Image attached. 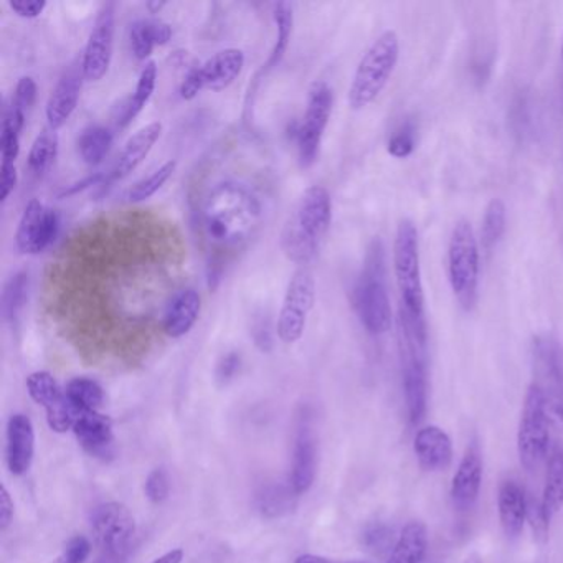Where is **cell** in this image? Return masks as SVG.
Segmentation results:
<instances>
[{
	"label": "cell",
	"mask_w": 563,
	"mask_h": 563,
	"mask_svg": "<svg viewBox=\"0 0 563 563\" xmlns=\"http://www.w3.org/2000/svg\"><path fill=\"white\" fill-rule=\"evenodd\" d=\"M262 219V203L249 187L223 183L210 190L200 212V230L209 250L210 288L220 282L227 260L255 239Z\"/></svg>",
	"instance_id": "obj_1"
},
{
	"label": "cell",
	"mask_w": 563,
	"mask_h": 563,
	"mask_svg": "<svg viewBox=\"0 0 563 563\" xmlns=\"http://www.w3.org/2000/svg\"><path fill=\"white\" fill-rule=\"evenodd\" d=\"M332 222L331 194L322 186L305 190L286 222L282 249L296 265H309L321 252Z\"/></svg>",
	"instance_id": "obj_2"
},
{
	"label": "cell",
	"mask_w": 563,
	"mask_h": 563,
	"mask_svg": "<svg viewBox=\"0 0 563 563\" xmlns=\"http://www.w3.org/2000/svg\"><path fill=\"white\" fill-rule=\"evenodd\" d=\"M352 299L358 321L368 334L380 335L390 331L391 306L385 283V250L380 240H374L368 246L364 269L358 276Z\"/></svg>",
	"instance_id": "obj_3"
},
{
	"label": "cell",
	"mask_w": 563,
	"mask_h": 563,
	"mask_svg": "<svg viewBox=\"0 0 563 563\" xmlns=\"http://www.w3.org/2000/svg\"><path fill=\"white\" fill-rule=\"evenodd\" d=\"M400 58V38L397 32L385 31L375 38L364 57L355 68L351 88H349V107L354 111L364 110L374 103L387 87Z\"/></svg>",
	"instance_id": "obj_4"
},
{
	"label": "cell",
	"mask_w": 563,
	"mask_h": 563,
	"mask_svg": "<svg viewBox=\"0 0 563 563\" xmlns=\"http://www.w3.org/2000/svg\"><path fill=\"white\" fill-rule=\"evenodd\" d=\"M394 273L398 291H400L401 311L413 321L427 324L420 242H418L417 225L410 219L400 220L395 232Z\"/></svg>",
	"instance_id": "obj_5"
},
{
	"label": "cell",
	"mask_w": 563,
	"mask_h": 563,
	"mask_svg": "<svg viewBox=\"0 0 563 563\" xmlns=\"http://www.w3.org/2000/svg\"><path fill=\"white\" fill-rule=\"evenodd\" d=\"M481 250L473 223L460 219L451 230L448 243V278L451 291L464 311H471L479 289Z\"/></svg>",
	"instance_id": "obj_6"
},
{
	"label": "cell",
	"mask_w": 563,
	"mask_h": 563,
	"mask_svg": "<svg viewBox=\"0 0 563 563\" xmlns=\"http://www.w3.org/2000/svg\"><path fill=\"white\" fill-rule=\"evenodd\" d=\"M549 446L550 418L545 394L532 384L527 390L519 431H517L520 463L527 471L539 470L540 464L549 456Z\"/></svg>",
	"instance_id": "obj_7"
},
{
	"label": "cell",
	"mask_w": 563,
	"mask_h": 563,
	"mask_svg": "<svg viewBox=\"0 0 563 563\" xmlns=\"http://www.w3.org/2000/svg\"><path fill=\"white\" fill-rule=\"evenodd\" d=\"M334 95L325 81H314L309 88L308 104L301 123L295 124L291 131L298 144L299 163L302 167L312 166L318 159L322 136L331 120Z\"/></svg>",
	"instance_id": "obj_8"
},
{
	"label": "cell",
	"mask_w": 563,
	"mask_h": 563,
	"mask_svg": "<svg viewBox=\"0 0 563 563\" xmlns=\"http://www.w3.org/2000/svg\"><path fill=\"white\" fill-rule=\"evenodd\" d=\"M314 301V276L308 268L296 269L286 288L278 318V338L285 344H295L302 338Z\"/></svg>",
	"instance_id": "obj_9"
},
{
	"label": "cell",
	"mask_w": 563,
	"mask_h": 563,
	"mask_svg": "<svg viewBox=\"0 0 563 563\" xmlns=\"http://www.w3.org/2000/svg\"><path fill=\"white\" fill-rule=\"evenodd\" d=\"M90 520L100 552L131 555L136 537V520L124 504H100L95 507Z\"/></svg>",
	"instance_id": "obj_10"
},
{
	"label": "cell",
	"mask_w": 563,
	"mask_h": 563,
	"mask_svg": "<svg viewBox=\"0 0 563 563\" xmlns=\"http://www.w3.org/2000/svg\"><path fill=\"white\" fill-rule=\"evenodd\" d=\"M60 213L32 199L19 220L15 245L22 255H41L51 249L60 232Z\"/></svg>",
	"instance_id": "obj_11"
},
{
	"label": "cell",
	"mask_w": 563,
	"mask_h": 563,
	"mask_svg": "<svg viewBox=\"0 0 563 563\" xmlns=\"http://www.w3.org/2000/svg\"><path fill=\"white\" fill-rule=\"evenodd\" d=\"M117 12L113 4H104L95 21L85 48L81 71L88 81H100L108 74L113 60Z\"/></svg>",
	"instance_id": "obj_12"
},
{
	"label": "cell",
	"mask_w": 563,
	"mask_h": 563,
	"mask_svg": "<svg viewBox=\"0 0 563 563\" xmlns=\"http://www.w3.org/2000/svg\"><path fill=\"white\" fill-rule=\"evenodd\" d=\"M27 390L32 400L45 408L51 430L65 433L74 428V408L68 404L67 394L62 390L54 375L44 371L34 372L29 375Z\"/></svg>",
	"instance_id": "obj_13"
},
{
	"label": "cell",
	"mask_w": 563,
	"mask_h": 563,
	"mask_svg": "<svg viewBox=\"0 0 563 563\" xmlns=\"http://www.w3.org/2000/svg\"><path fill=\"white\" fill-rule=\"evenodd\" d=\"M533 372L536 382L547 400L563 394V352L552 335H537L532 342Z\"/></svg>",
	"instance_id": "obj_14"
},
{
	"label": "cell",
	"mask_w": 563,
	"mask_h": 563,
	"mask_svg": "<svg viewBox=\"0 0 563 563\" xmlns=\"http://www.w3.org/2000/svg\"><path fill=\"white\" fill-rule=\"evenodd\" d=\"M80 446L91 456L108 461L114 456L113 421L100 411H87L75 417L74 428Z\"/></svg>",
	"instance_id": "obj_15"
},
{
	"label": "cell",
	"mask_w": 563,
	"mask_h": 563,
	"mask_svg": "<svg viewBox=\"0 0 563 563\" xmlns=\"http://www.w3.org/2000/svg\"><path fill=\"white\" fill-rule=\"evenodd\" d=\"M35 456V430L31 418L15 413L8 421V466L14 476L31 471Z\"/></svg>",
	"instance_id": "obj_16"
},
{
	"label": "cell",
	"mask_w": 563,
	"mask_h": 563,
	"mask_svg": "<svg viewBox=\"0 0 563 563\" xmlns=\"http://www.w3.org/2000/svg\"><path fill=\"white\" fill-rule=\"evenodd\" d=\"M318 470V448L312 437L311 427L302 418L298 431H296L295 450H292L291 474L289 483L298 496L308 493L316 479Z\"/></svg>",
	"instance_id": "obj_17"
},
{
	"label": "cell",
	"mask_w": 563,
	"mask_h": 563,
	"mask_svg": "<svg viewBox=\"0 0 563 563\" xmlns=\"http://www.w3.org/2000/svg\"><path fill=\"white\" fill-rule=\"evenodd\" d=\"M483 484V460L476 446L467 448L451 483V500L457 510H467L476 504Z\"/></svg>",
	"instance_id": "obj_18"
},
{
	"label": "cell",
	"mask_w": 563,
	"mask_h": 563,
	"mask_svg": "<svg viewBox=\"0 0 563 563\" xmlns=\"http://www.w3.org/2000/svg\"><path fill=\"white\" fill-rule=\"evenodd\" d=\"M81 77L84 71L78 68H70L64 77L58 80L57 87L52 90L51 98L45 108L48 126L52 131L60 130L67 124L71 114L77 110L81 93Z\"/></svg>",
	"instance_id": "obj_19"
},
{
	"label": "cell",
	"mask_w": 563,
	"mask_h": 563,
	"mask_svg": "<svg viewBox=\"0 0 563 563\" xmlns=\"http://www.w3.org/2000/svg\"><path fill=\"white\" fill-rule=\"evenodd\" d=\"M418 463L427 471H443L453 461V443L440 427H424L418 431L413 443Z\"/></svg>",
	"instance_id": "obj_20"
},
{
	"label": "cell",
	"mask_w": 563,
	"mask_h": 563,
	"mask_svg": "<svg viewBox=\"0 0 563 563\" xmlns=\"http://www.w3.org/2000/svg\"><path fill=\"white\" fill-rule=\"evenodd\" d=\"M200 309H202V301L196 289L186 288L177 292L164 314V332L173 339L189 334L199 321Z\"/></svg>",
	"instance_id": "obj_21"
},
{
	"label": "cell",
	"mask_w": 563,
	"mask_h": 563,
	"mask_svg": "<svg viewBox=\"0 0 563 563\" xmlns=\"http://www.w3.org/2000/svg\"><path fill=\"white\" fill-rule=\"evenodd\" d=\"M245 67V54L239 48H225L200 65L206 90L223 91L233 85Z\"/></svg>",
	"instance_id": "obj_22"
},
{
	"label": "cell",
	"mask_w": 563,
	"mask_h": 563,
	"mask_svg": "<svg viewBox=\"0 0 563 563\" xmlns=\"http://www.w3.org/2000/svg\"><path fill=\"white\" fill-rule=\"evenodd\" d=\"M161 134H163V124L156 121V123L147 124L143 130L137 131L134 136H131L126 146H124L123 153L120 154V159H118L113 173H111V179H124L133 170H136L143 164V161L150 156L151 151L159 141Z\"/></svg>",
	"instance_id": "obj_23"
},
{
	"label": "cell",
	"mask_w": 563,
	"mask_h": 563,
	"mask_svg": "<svg viewBox=\"0 0 563 563\" xmlns=\"http://www.w3.org/2000/svg\"><path fill=\"white\" fill-rule=\"evenodd\" d=\"M500 527L507 539L514 540L522 533L527 519V496L514 481H504L497 496Z\"/></svg>",
	"instance_id": "obj_24"
},
{
	"label": "cell",
	"mask_w": 563,
	"mask_h": 563,
	"mask_svg": "<svg viewBox=\"0 0 563 563\" xmlns=\"http://www.w3.org/2000/svg\"><path fill=\"white\" fill-rule=\"evenodd\" d=\"M298 497L289 479L268 481L256 490L255 506L266 519H278L295 509Z\"/></svg>",
	"instance_id": "obj_25"
},
{
	"label": "cell",
	"mask_w": 563,
	"mask_h": 563,
	"mask_svg": "<svg viewBox=\"0 0 563 563\" xmlns=\"http://www.w3.org/2000/svg\"><path fill=\"white\" fill-rule=\"evenodd\" d=\"M173 38V27L163 21H141L131 25L130 41L134 57L146 62L153 55L154 48L169 44Z\"/></svg>",
	"instance_id": "obj_26"
},
{
	"label": "cell",
	"mask_w": 563,
	"mask_h": 563,
	"mask_svg": "<svg viewBox=\"0 0 563 563\" xmlns=\"http://www.w3.org/2000/svg\"><path fill=\"white\" fill-rule=\"evenodd\" d=\"M428 552V532L423 522L411 520L401 530L387 563H421Z\"/></svg>",
	"instance_id": "obj_27"
},
{
	"label": "cell",
	"mask_w": 563,
	"mask_h": 563,
	"mask_svg": "<svg viewBox=\"0 0 563 563\" xmlns=\"http://www.w3.org/2000/svg\"><path fill=\"white\" fill-rule=\"evenodd\" d=\"M540 503L549 520L563 507V450L560 448H553L547 461L545 486Z\"/></svg>",
	"instance_id": "obj_28"
},
{
	"label": "cell",
	"mask_w": 563,
	"mask_h": 563,
	"mask_svg": "<svg viewBox=\"0 0 563 563\" xmlns=\"http://www.w3.org/2000/svg\"><path fill=\"white\" fill-rule=\"evenodd\" d=\"M157 84V67L154 62H147L146 67L141 71L140 80H137L136 90L133 97L120 108L118 114V126L126 128L128 124L133 123L134 118L144 110L156 90Z\"/></svg>",
	"instance_id": "obj_29"
},
{
	"label": "cell",
	"mask_w": 563,
	"mask_h": 563,
	"mask_svg": "<svg viewBox=\"0 0 563 563\" xmlns=\"http://www.w3.org/2000/svg\"><path fill=\"white\" fill-rule=\"evenodd\" d=\"M68 404L74 408L75 417L87 411H98L104 401V391L101 385L93 378H71L65 388Z\"/></svg>",
	"instance_id": "obj_30"
},
{
	"label": "cell",
	"mask_w": 563,
	"mask_h": 563,
	"mask_svg": "<svg viewBox=\"0 0 563 563\" xmlns=\"http://www.w3.org/2000/svg\"><path fill=\"white\" fill-rule=\"evenodd\" d=\"M273 19H275L276 24V42L272 54H269L268 62L263 65L262 74H268L269 70L278 67L286 52H288L289 42H291L292 22H295V18H292V5L289 4V2L275 4Z\"/></svg>",
	"instance_id": "obj_31"
},
{
	"label": "cell",
	"mask_w": 563,
	"mask_h": 563,
	"mask_svg": "<svg viewBox=\"0 0 563 563\" xmlns=\"http://www.w3.org/2000/svg\"><path fill=\"white\" fill-rule=\"evenodd\" d=\"M113 146V133L108 128L90 126L78 137V151L88 166H98Z\"/></svg>",
	"instance_id": "obj_32"
},
{
	"label": "cell",
	"mask_w": 563,
	"mask_h": 563,
	"mask_svg": "<svg viewBox=\"0 0 563 563\" xmlns=\"http://www.w3.org/2000/svg\"><path fill=\"white\" fill-rule=\"evenodd\" d=\"M507 209L500 199H493L484 210L483 225H481V245L489 255L506 232Z\"/></svg>",
	"instance_id": "obj_33"
},
{
	"label": "cell",
	"mask_w": 563,
	"mask_h": 563,
	"mask_svg": "<svg viewBox=\"0 0 563 563\" xmlns=\"http://www.w3.org/2000/svg\"><path fill=\"white\" fill-rule=\"evenodd\" d=\"M58 154V137L55 131L45 130L35 137L29 153V170L41 177L54 166Z\"/></svg>",
	"instance_id": "obj_34"
},
{
	"label": "cell",
	"mask_w": 563,
	"mask_h": 563,
	"mask_svg": "<svg viewBox=\"0 0 563 563\" xmlns=\"http://www.w3.org/2000/svg\"><path fill=\"white\" fill-rule=\"evenodd\" d=\"M31 288V278L27 272H19L9 279L2 295V311L9 322L18 321L19 314L25 308Z\"/></svg>",
	"instance_id": "obj_35"
},
{
	"label": "cell",
	"mask_w": 563,
	"mask_h": 563,
	"mask_svg": "<svg viewBox=\"0 0 563 563\" xmlns=\"http://www.w3.org/2000/svg\"><path fill=\"white\" fill-rule=\"evenodd\" d=\"M176 161H169V163L163 164V166L154 170L150 177L140 180V183L131 187L130 192H128V200L133 203H140L146 202L151 197L156 196V194L163 189L164 184L176 173Z\"/></svg>",
	"instance_id": "obj_36"
},
{
	"label": "cell",
	"mask_w": 563,
	"mask_h": 563,
	"mask_svg": "<svg viewBox=\"0 0 563 563\" xmlns=\"http://www.w3.org/2000/svg\"><path fill=\"white\" fill-rule=\"evenodd\" d=\"M417 146V130L413 121H405L388 140L387 151L395 159H407Z\"/></svg>",
	"instance_id": "obj_37"
},
{
	"label": "cell",
	"mask_w": 563,
	"mask_h": 563,
	"mask_svg": "<svg viewBox=\"0 0 563 563\" xmlns=\"http://www.w3.org/2000/svg\"><path fill=\"white\" fill-rule=\"evenodd\" d=\"M144 493L153 504H163L164 500H167L170 494V481L166 470L157 467L153 473H150L146 484H144Z\"/></svg>",
	"instance_id": "obj_38"
},
{
	"label": "cell",
	"mask_w": 563,
	"mask_h": 563,
	"mask_svg": "<svg viewBox=\"0 0 563 563\" xmlns=\"http://www.w3.org/2000/svg\"><path fill=\"white\" fill-rule=\"evenodd\" d=\"M527 520H529L530 529L533 532V539L537 543L547 542L549 539V517L543 512L542 503H537L533 499H527Z\"/></svg>",
	"instance_id": "obj_39"
},
{
	"label": "cell",
	"mask_w": 563,
	"mask_h": 563,
	"mask_svg": "<svg viewBox=\"0 0 563 563\" xmlns=\"http://www.w3.org/2000/svg\"><path fill=\"white\" fill-rule=\"evenodd\" d=\"M91 543L87 537H74L65 547L64 552L51 563H84L90 556Z\"/></svg>",
	"instance_id": "obj_40"
},
{
	"label": "cell",
	"mask_w": 563,
	"mask_h": 563,
	"mask_svg": "<svg viewBox=\"0 0 563 563\" xmlns=\"http://www.w3.org/2000/svg\"><path fill=\"white\" fill-rule=\"evenodd\" d=\"M37 84H35L34 78H21V80H19L18 88H15L12 104L27 114L29 111H31V108L34 107L35 100H37Z\"/></svg>",
	"instance_id": "obj_41"
},
{
	"label": "cell",
	"mask_w": 563,
	"mask_h": 563,
	"mask_svg": "<svg viewBox=\"0 0 563 563\" xmlns=\"http://www.w3.org/2000/svg\"><path fill=\"white\" fill-rule=\"evenodd\" d=\"M391 542V529L384 523H372L364 532V543L374 552H385Z\"/></svg>",
	"instance_id": "obj_42"
},
{
	"label": "cell",
	"mask_w": 563,
	"mask_h": 563,
	"mask_svg": "<svg viewBox=\"0 0 563 563\" xmlns=\"http://www.w3.org/2000/svg\"><path fill=\"white\" fill-rule=\"evenodd\" d=\"M202 90H206V85H203L202 70H200V65H194V67H190L189 71H187L183 84H180V98L186 101L194 100V98L199 97V93Z\"/></svg>",
	"instance_id": "obj_43"
},
{
	"label": "cell",
	"mask_w": 563,
	"mask_h": 563,
	"mask_svg": "<svg viewBox=\"0 0 563 563\" xmlns=\"http://www.w3.org/2000/svg\"><path fill=\"white\" fill-rule=\"evenodd\" d=\"M19 183V173L15 164L0 166V202H8Z\"/></svg>",
	"instance_id": "obj_44"
},
{
	"label": "cell",
	"mask_w": 563,
	"mask_h": 563,
	"mask_svg": "<svg viewBox=\"0 0 563 563\" xmlns=\"http://www.w3.org/2000/svg\"><path fill=\"white\" fill-rule=\"evenodd\" d=\"M240 365H242V358H240L236 352L223 355L220 358L219 365H217V380L222 385L229 384L239 374Z\"/></svg>",
	"instance_id": "obj_45"
},
{
	"label": "cell",
	"mask_w": 563,
	"mask_h": 563,
	"mask_svg": "<svg viewBox=\"0 0 563 563\" xmlns=\"http://www.w3.org/2000/svg\"><path fill=\"white\" fill-rule=\"evenodd\" d=\"M9 8L14 12L15 15L22 19H37L44 14L47 9V2L45 0H15V2H9Z\"/></svg>",
	"instance_id": "obj_46"
},
{
	"label": "cell",
	"mask_w": 563,
	"mask_h": 563,
	"mask_svg": "<svg viewBox=\"0 0 563 563\" xmlns=\"http://www.w3.org/2000/svg\"><path fill=\"white\" fill-rule=\"evenodd\" d=\"M14 519V500L8 487L2 486L0 489V530H8Z\"/></svg>",
	"instance_id": "obj_47"
},
{
	"label": "cell",
	"mask_w": 563,
	"mask_h": 563,
	"mask_svg": "<svg viewBox=\"0 0 563 563\" xmlns=\"http://www.w3.org/2000/svg\"><path fill=\"white\" fill-rule=\"evenodd\" d=\"M547 410H549L550 423L555 424L559 430H563V394L556 395L552 400H547Z\"/></svg>",
	"instance_id": "obj_48"
},
{
	"label": "cell",
	"mask_w": 563,
	"mask_h": 563,
	"mask_svg": "<svg viewBox=\"0 0 563 563\" xmlns=\"http://www.w3.org/2000/svg\"><path fill=\"white\" fill-rule=\"evenodd\" d=\"M100 174H95V176L87 177V179L81 180V183L74 184V186L65 187L64 190H60V192H58V197H60V199H64V197L75 196V194L81 192V190L95 186V184L100 183Z\"/></svg>",
	"instance_id": "obj_49"
},
{
	"label": "cell",
	"mask_w": 563,
	"mask_h": 563,
	"mask_svg": "<svg viewBox=\"0 0 563 563\" xmlns=\"http://www.w3.org/2000/svg\"><path fill=\"white\" fill-rule=\"evenodd\" d=\"M295 563H368V562H362V560H345V562H341V560H331V559H325V556L312 555V553H305V555H299L298 559L295 560Z\"/></svg>",
	"instance_id": "obj_50"
},
{
	"label": "cell",
	"mask_w": 563,
	"mask_h": 563,
	"mask_svg": "<svg viewBox=\"0 0 563 563\" xmlns=\"http://www.w3.org/2000/svg\"><path fill=\"white\" fill-rule=\"evenodd\" d=\"M184 560V550L183 549H174L170 552L164 553L159 559L154 560L153 563H183Z\"/></svg>",
	"instance_id": "obj_51"
},
{
	"label": "cell",
	"mask_w": 563,
	"mask_h": 563,
	"mask_svg": "<svg viewBox=\"0 0 563 563\" xmlns=\"http://www.w3.org/2000/svg\"><path fill=\"white\" fill-rule=\"evenodd\" d=\"M146 8L150 14L156 15L166 8V4H164V2H147Z\"/></svg>",
	"instance_id": "obj_52"
},
{
	"label": "cell",
	"mask_w": 563,
	"mask_h": 563,
	"mask_svg": "<svg viewBox=\"0 0 563 563\" xmlns=\"http://www.w3.org/2000/svg\"><path fill=\"white\" fill-rule=\"evenodd\" d=\"M464 563H483L481 562L479 556L477 555H471L470 559L466 560Z\"/></svg>",
	"instance_id": "obj_53"
},
{
	"label": "cell",
	"mask_w": 563,
	"mask_h": 563,
	"mask_svg": "<svg viewBox=\"0 0 563 563\" xmlns=\"http://www.w3.org/2000/svg\"><path fill=\"white\" fill-rule=\"evenodd\" d=\"M560 55H562V62H563V37H562V48H560Z\"/></svg>",
	"instance_id": "obj_54"
}]
</instances>
